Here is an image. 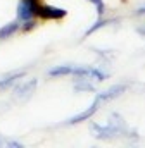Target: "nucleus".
Masks as SVG:
<instances>
[{
	"instance_id": "nucleus-7",
	"label": "nucleus",
	"mask_w": 145,
	"mask_h": 148,
	"mask_svg": "<svg viewBox=\"0 0 145 148\" xmlns=\"http://www.w3.org/2000/svg\"><path fill=\"white\" fill-rule=\"evenodd\" d=\"M17 29V23H10V24H7V26H3L2 29H0V38H7L10 36L14 31Z\"/></svg>"
},
{
	"instance_id": "nucleus-10",
	"label": "nucleus",
	"mask_w": 145,
	"mask_h": 148,
	"mask_svg": "<svg viewBox=\"0 0 145 148\" xmlns=\"http://www.w3.org/2000/svg\"><path fill=\"white\" fill-rule=\"evenodd\" d=\"M144 14H145V5H144V7H140V9L137 10V16H144Z\"/></svg>"
},
{
	"instance_id": "nucleus-1",
	"label": "nucleus",
	"mask_w": 145,
	"mask_h": 148,
	"mask_svg": "<svg viewBox=\"0 0 145 148\" xmlns=\"http://www.w3.org/2000/svg\"><path fill=\"white\" fill-rule=\"evenodd\" d=\"M36 7L38 2L36 0H21L17 5V17L21 21H30L36 16Z\"/></svg>"
},
{
	"instance_id": "nucleus-2",
	"label": "nucleus",
	"mask_w": 145,
	"mask_h": 148,
	"mask_svg": "<svg viewBox=\"0 0 145 148\" xmlns=\"http://www.w3.org/2000/svg\"><path fill=\"white\" fill-rule=\"evenodd\" d=\"M36 16L45 17V19H59V17L66 16V10L59 9V7H50V5H38L36 7Z\"/></svg>"
},
{
	"instance_id": "nucleus-3",
	"label": "nucleus",
	"mask_w": 145,
	"mask_h": 148,
	"mask_svg": "<svg viewBox=\"0 0 145 148\" xmlns=\"http://www.w3.org/2000/svg\"><path fill=\"white\" fill-rule=\"evenodd\" d=\"M124 90H126V84H116V86H110V88L106 90L104 93H99V95H97V100H99L100 103L110 102V100H114L116 97H119Z\"/></svg>"
},
{
	"instance_id": "nucleus-6",
	"label": "nucleus",
	"mask_w": 145,
	"mask_h": 148,
	"mask_svg": "<svg viewBox=\"0 0 145 148\" xmlns=\"http://www.w3.org/2000/svg\"><path fill=\"white\" fill-rule=\"evenodd\" d=\"M23 76H24V71H16V73H10V74H7V76H3V77L0 79V90H2V88H7L9 84H12L16 79L23 77Z\"/></svg>"
},
{
	"instance_id": "nucleus-4",
	"label": "nucleus",
	"mask_w": 145,
	"mask_h": 148,
	"mask_svg": "<svg viewBox=\"0 0 145 148\" xmlns=\"http://www.w3.org/2000/svg\"><path fill=\"white\" fill-rule=\"evenodd\" d=\"M99 105H100V102L95 98V102L86 109V110H83L81 114H78V115H74V117H71L69 121H68V124H76V122H81V121H86V119H90L95 112L99 110Z\"/></svg>"
},
{
	"instance_id": "nucleus-9",
	"label": "nucleus",
	"mask_w": 145,
	"mask_h": 148,
	"mask_svg": "<svg viewBox=\"0 0 145 148\" xmlns=\"http://www.w3.org/2000/svg\"><path fill=\"white\" fill-rule=\"evenodd\" d=\"M90 2H92V3H95L99 16H102V14H104V2H102V0H90Z\"/></svg>"
},
{
	"instance_id": "nucleus-8",
	"label": "nucleus",
	"mask_w": 145,
	"mask_h": 148,
	"mask_svg": "<svg viewBox=\"0 0 145 148\" xmlns=\"http://www.w3.org/2000/svg\"><path fill=\"white\" fill-rule=\"evenodd\" d=\"M109 23H112V21H99V23H95L90 29H86V33H85V36H88V35H92V33H95L99 28H102V26H107Z\"/></svg>"
},
{
	"instance_id": "nucleus-11",
	"label": "nucleus",
	"mask_w": 145,
	"mask_h": 148,
	"mask_svg": "<svg viewBox=\"0 0 145 148\" xmlns=\"http://www.w3.org/2000/svg\"><path fill=\"white\" fill-rule=\"evenodd\" d=\"M138 33H140L142 36H145V26H144V28H140V29H138Z\"/></svg>"
},
{
	"instance_id": "nucleus-5",
	"label": "nucleus",
	"mask_w": 145,
	"mask_h": 148,
	"mask_svg": "<svg viewBox=\"0 0 145 148\" xmlns=\"http://www.w3.org/2000/svg\"><path fill=\"white\" fill-rule=\"evenodd\" d=\"M35 88H36V79H30V81H26V83H23L21 86L16 88V97L17 98H28V97H31Z\"/></svg>"
}]
</instances>
